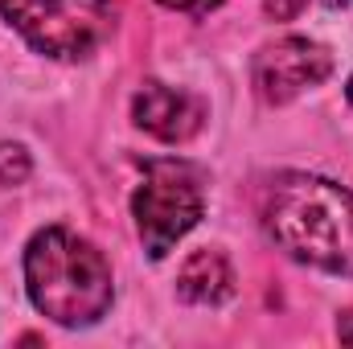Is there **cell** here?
Instances as JSON below:
<instances>
[{"label":"cell","instance_id":"obj_1","mask_svg":"<svg viewBox=\"0 0 353 349\" xmlns=\"http://www.w3.org/2000/svg\"><path fill=\"white\" fill-rule=\"evenodd\" d=\"M271 243L296 263L353 279V193L312 173H279L263 193Z\"/></svg>","mask_w":353,"mask_h":349},{"label":"cell","instance_id":"obj_2","mask_svg":"<svg viewBox=\"0 0 353 349\" xmlns=\"http://www.w3.org/2000/svg\"><path fill=\"white\" fill-rule=\"evenodd\" d=\"M25 288L37 312L79 329L94 325L111 308V267L103 251L66 226H46L25 247Z\"/></svg>","mask_w":353,"mask_h":349},{"label":"cell","instance_id":"obj_3","mask_svg":"<svg viewBox=\"0 0 353 349\" xmlns=\"http://www.w3.org/2000/svg\"><path fill=\"white\" fill-rule=\"evenodd\" d=\"M0 17L46 58H90L119 21L115 0H0Z\"/></svg>","mask_w":353,"mask_h":349},{"label":"cell","instance_id":"obj_4","mask_svg":"<svg viewBox=\"0 0 353 349\" xmlns=\"http://www.w3.org/2000/svg\"><path fill=\"white\" fill-rule=\"evenodd\" d=\"M132 214H136L144 251L152 259H165L205 214V193H201L197 169L185 161H148L144 181L132 197Z\"/></svg>","mask_w":353,"mask_h":349},{"label":"cell","instance_id":"obj_5","mask_svg":"<svg viewBox=\"0 0 353 349\" xmlns=\"http://www.w3.org/2000/svg\"><path fill=\"white\" fill-rule=\"evenodd\" d=\"M329 70H333V54L325 46H316L308 37H283V41L255 54L251 79H255V90L267 103H288L304 87L325 83Z\"/></svg>","mask_w":353,"mask_h":349},{"label":"cell","instance_id":"obj_6","mask_svg":"<svg viewBox=\"0 0 353 349\" xmlns=\"http://www.w3.org/2000/svg\"><path fill=\"white\" fill-rule=\"evenodd\" d=\"M201 115L205 111H201V103L193 94H185V90H176V87H165V83H144V87L136 90V99H132V119L148 136H157L165 144L189 140L201 128Z\"/></svg>","mask_w":353,"mask_h":349},{"label":"cell","instance_id":"obj_7","mask_svg":"<svg viewBox=\"0 0 353 349\" xmlns=\"http://www.w3.org/2000/svg\"><path fill=\"white\" fill-rule=\"evenodd\" d=\"M176 292L189 304H222V300H230L234 296V271H230L226 255L210 251V247L193 251L181 267V275H176Z\"/></svg>","mask_w":353,"mask_h":349},{"label":"cell","instance_id":"obj_8","mask_svg":"<svg viewBox=\"0 0 353 349\" xmlns=\"http://www.w3.org/2000/svg\"><path fill=\"white\" fill-rule=\"evenodd\" d=\"M25 177H29V157H25V148L4 144V148H0V181H4V185H21Z\"/></svg>","mask_w":353,"mask_h":349},{"label":"cell","instance_id":"obj_9","mask_svg":"<svg viewBox=\"0 0 353 349\" xmlns=\"http://www.w3.org/2000/svg\"><path fill=\"white\" fill-rule=\"evenodd\" d=\"M304 4H308V0H267V12H271L275 21H292V17H300Z\"/></svg>","mask_w":353,"mask_h":349},{"label":"cell","instance_id":"obj_10","mask_svg":"<svg viewBox=\"0 0 353 349\" xmlns=\"http://www.w3.org/2000/svg\"><path fill=\"white\" fill-rule=\"evenodd\" d=\"M165 8H176V12H193V17H201V12H210V8H218L222 0H161Z\"/></svg>","mask_w":353,"mask_h":349},{"label":"cell","instance_id":"obj_11","mask_svg":"<svg viewBox=\"0 0 353 349\" xmlns=\"http://www.w3.org/2000/svg\"><path fill=\"white\" fill-rule=\"evenodd\" d=\"M337 333H341V341H350V346H353V312H345V317H341Z\"/></svg>","mask_w":353,"mask_h":349},{"label":"cell","instance_id":"obj_12","mask_svg":"<svg viewBox=\"0 0 353 349\" xmlns=\"http://www.w3.org/2000/svg\"><path fill=\"white\" fill-rule=\"evenodd\" d=\"M325 4H329V8H341V4H350V0H325Z\"/></svg>","mask_w":353,"mask_h":349},{"label":"cell","instance_id":"obj_13","mask_svg":"<svg viewBox=\"0 0 353 349\" xmlns=\"http://www.w3.org/2000/svg\"><path fill=\"white\" fill-rule=\"evenodd\" d=\"M350 103H353V79H350Z\"/></svg>","mask_w":353,"mask_h":349}]
</instances>
